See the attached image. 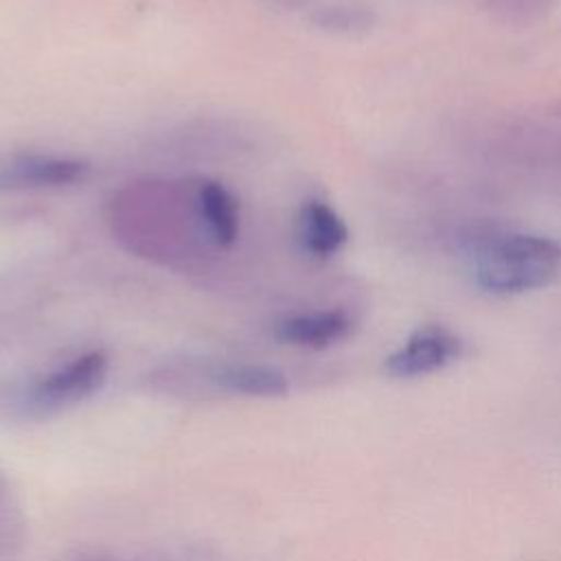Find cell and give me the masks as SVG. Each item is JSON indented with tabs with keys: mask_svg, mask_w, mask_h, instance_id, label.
<instances>
[{
	"mask_svg": "<svg viewBox=\"0 0 561 561\" xmlns=\"http://www.w3.org/2000/svg\"><path fill=\"white\" fill-rule=\"evenodd\" d=\"M110 359L103 351H88L53 373L37 379L31 388V403L39 410H61L85 401L107 377Z\"/></svg>",
	"mask_w": 561,
	"mask_h": 561,
	"instance_id": "7a4b0ae2",
	"label": "cell"
},
{
	"mask_svg": "<svg viewBox=\"0 0 561 561\" xmlns=\"http://www.w3.org/2000/svg\"><path fill=\"white\" fill-rule=\"evenodd\" d=\"M188 188L204 241L217 250L230 248L239 234V208L230 191L213 180H195Z\"/></svg>",
	"mask_w": 561,
	"mask_h": 561,
	"instance_id": "5b68a950",
	"label": "cell"
},
{
	"mask_svg": "<svg viewBox=\"0 0 561 561\" xmlns=\"http://www.w3.org/2000/svg\"><path fill=\"white\" fill-rule=\"evenodd\" d=\"M373 15L366 9H357V7H333L327 9L320 18V24L327 28H335V31H355V28H366L370 26Z\"/></svg>",
	"mask_w": 561,
	"mask_h": 561,
	"instance_id": "30bf717a",
	"label": "cell"
},
{
	"mask_svg": "<svg viewBox=\"0 0 561 561\" xmlns=\"http://www.w3.org/2000/svg\"><path fill=\"white\" fill-rule=\"evenodd\" d=\"M296 239L302 252L316 259H329L346 243L348 228L329 204L307 199L296 217Z\"/></svg>",
	"mask_w": 561,
	"mask_h": 561,
	"instance_id": "ba28073f",
	"label": "cell"
},
{
	"mask_svg": "<svg viewBox=\"0 0 561 561\" xmlns=\"http://www.w3.org/2000/svg\"><path fill=\"white\" fill-rule=\"evenodd\" d=\"M460 353L462 342L454 331L440 324H425L392 351L383 366L397 379H414L449 366Z\"/></svg>",
	"mask_w": 561,
	"mask_h": 561,
	"instance_id": "3957f363",
	"label": "cell"
},
{
	"mask_svg": "<svg viewBox=\"0 0 561 561\" xmlns=\"http://www.w3.org/2000/svg\"><path fill=\"white\" fill-rule=\"evenodd\" d=\"M206 388L224 394H241L256 399H276L287 392L285 375L267 364L221 362L204 366Z\"/></svg>",
	"mask_w": 561,
	"mask_h": 561,
	"instance_id": "8992f818",
	"label": "cell"
},
{
	"mask_svg": "<svg viewBox=\"0 0 561 561\" xmlns=\"http://www.w3.org/2000/svg\"><path fill=\"white\" fill-rule=\"evenodd\" d=\"M561 265V245L541 234H489L476 250L478 285L491 294H522L548 285Z\"/></svg>",
	"mask_w": 561,
	"mask_h": 561,
	"instance_id": "6da1fadb",
	"label": "cell"
},
{
	"mask_svg": "<svg viewBox=\"0 0 561 561\" xmlns=\"http://www.w3.org/2000/svg\"><path fill=\"white\" fill-rule=\"evenodd\" d=\"M478 4L504 24L530 26L552 13L557 0H478Z\"/></svg>",
	"mask_w": 561,
	"mask_h": 561,
	"instance_id": "9c48e42d",
	"label": "cell"
},
{
	"mask_svg": "<svg viewBox=\"0 0 561 561\" xmlns=\"http://www.w3.org/2000/svg\"><path fill=\"white\" fill-rule=\"evenodd\" d=\"M90 175V164L79 158L15 156L0 164V191L59 188L79 184Z\"/></svg>",
	"mask_w": 561,
	"mask_h": 561,
	"instance_id": "277c9868",
	"label": "cell"
},
{
	"mask_svg": "<svg viewBox=\"0 0 561 561\" xmlns=\"http://www.w3.org/2000/svg\"><path fill=\"white\" fill-rule=\"evenodd\" d=\"M353 331V320L340 309L307 311L285 316L274 324L278 342L300 348H327L346 340Z\"/></svg>",
	"mask_w": 561,
	"mask_h": 561,
	"instance_id": "52a82bcc",
	"label": "cell"
},
{
	"mask_svg": "<svg viewBox=\"0 0 561 561\" xmlns=\"http://www.w3.org/2000/svg\"><path fill=\"white\" fill-rule=\"evenodd\" d=\"M68 561H116L112 554H105V552H81Z\"/></svg>",
	"mask_w": 561,
	"mask_h": 561,
	"instance_id": "8fae6325",
	"label": "cell"
}]
</instances>
